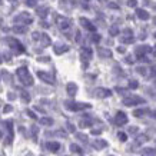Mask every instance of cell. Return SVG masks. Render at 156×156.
<instances>
[{
	"label": "cell",
	"instance_id": "6da1fadb",
	"mask_svg": "<svg viewBox=\"0 0 156 156\" xmlns=\"http://www.w3.org/2000/svg\"><path fill=\"white\" fill-rule=\"evenodd\" d=\"M140 103H145V99L139 98V96H129V98L123 99V105L126 106H135V105H140Z\"/></svg>",
	"mask_w": 156,
	"mask_h": 156
},
{
	"label": "cell",
	"instance_id": "7a4b0ae2",
	"mask_svg": "<svg viewBox=\"0 0 156 156\" xmlns=\"http://www.w3.org/2000/svg\"><path fill=\"white\" fill-rule=\"evenodd\" d=\"M149 50H150V46H148V44H145V46H139V47H136V50H135V53H136V56L139 59H142L146 53H148Z\"/></svg>",
	"mask_w": 156,
	"mask_h": 156
},
{
	"label": "cell",
	"instance_id": "3957f363",
	"mask_svg": "<svg viewBox=\"0 0 156 156\" xmlns=\"http://www.w3.org/2000/svg\"><path fill=\"white\" fill-rule=\"evenodd\" d=\"M123 34H125V36H122V37H120V40L123 42V43H128V44H129V43H133V40H135V39H133L132 30L126 29V30L123 32Z\"/></svg>",
	"mask_w": 156,
	"mask_h": 156
},
{
	"label": "cell",
	"instance_id": "277c9868",
	"mask_svg": "<svg viewBox=\"0 0 156 156\" xmlns=\"http://www.w3.org/2000/svg\"><path fill=\"white\" fill-rule=\"evenodd\" d=\"M116 123L117 125H126L128 123V117L125 115L123 112H117V115H116Z\"/></svg>",
	"mask_w": 156,
	"mask_h": 156
},
{
	"label": "cell",
	"instance_id": "5b68a950",
	"mask_svg": "<svg viewBox=\"0 0 156 156\" xmlns=\"http://www.w3.org/2000/svg\"><path fill=\"white\" fill-rule=\"evenodd\" d=\"M136 16L139 17V19H142V20H148L149 17V13L146 12V10H143V9H136Z\"/></svg>",
	"mask_w": 156,
	"mask_h": 156
},
{
	"label": "cell",
	"instance_id": "8992f818",
	"mask_svg": "<svg viewBox=\"0 0 156 156\" xmlns=\"http://www.w3.org/2000/svg\"><path fill=\"white\" fill-rule=\"evenodd\" d=\"M96 95H98L99 98H106V96H110V95H112V92L107 90V89H98V90H96Z\"/></svg>",
	"mask_w": 156,
	"mask_h": 156
},
{
	"label": "cell",
	"instance_id": "52a82bcc",
	"mask_svg": "<svg viewBox=\"0 0 156 156\" xmlns=\"http://www.w3.org/2000/svg\"><path fill=\"white\" fill-rule=\"evenodd\" d=\"M143 156H156V150L155 149H150V148H146L142 150Z\"/></svg>",
	"mask_w": 156,
	"mask_h": 156
},
{
	"label": "cell",
	"instance_id": "ba28073f",
	"mask_svg": "<svg viewBox=\"0 0 156 156\" xmlns=\"http://www.w3.org/2000/svg\"><path fill=\"white\" fill-rule=\"evenodd\" d=\"M148 112H149L148 109H138V110H135V112H133V116H136V117H140V116L146 115Z\"/></svg>",
	"mask_w": 156,
	"mask_h": 156
},
{
	"label": "cell",
	"instance_id": "9c48e42d",
	"mask_svg": "<svg viewBox=\"0 0 156 156\" xmlns=\"http://www.w3.org/2000/svg\"><path fill=\"white\" fill-rule=\"evenodd\" d=\"M80 22L83 23V26H85L86 29H89V30H95V26L92 25L89 20H86V19H80Z\"/></svg>",
	"mask_w": 156,
	"mask_h": 156
},
{
	"label": "cell",
	"instance_id": "30bf717a",
	"mask_svg": "<svg viewBox=\"0 0 156 156\" xmlns=\"http://www.w3.org/2000/svg\"><path fill=\"white\" fill-rule=\"evenodd\" d=\"M99 55L103 56V57H110L112 56V52L107 49H99Z\"/></svg>",
	"mask_w": 156,
	"mask_h": 156
},
{
	"label": "cell",
	"instance_id": "8fae6325",
	"mask_svg": "<svg viewBox=\"0 0 156 156\" xmlns=\"http://www.w3.org/2000/svg\"><path fill=\"white\" fill-rule=\"evenodd\" d=\"M146 140H148V136H146V135H140L139 138L136 139V143H138V145H140V143H145Z\"/></svg>",
	"mask_w": 156,
	"mask_h": 156
},
{
	"label": "cell",
	"instance_id": "7c38bea8",
	"mask_svg": "<svg viewBox=\"0 0 156 156\" xmlns=\"http://www.w3.org/2000/svg\"><path fill=\"white\" fill-rule=\"evenodd\" d=\"M109 33H110V34H112V36H116V34H117V33H119V29H117V27H116V26H112V27H110V29H109Z\"/></svg>",
	"mask_w": 156,
	"mask_h": 156
},
{
	"label": "cell",
	"instance_id": "4fadbf2b",
	"mask_svg": "<svg viewBox=\"0 0 156 156\" xmlns=\"http://www.w3.org/2000/svg\"><path fill=\"white\" fill-rule=\"evenodd\" d=\"M59 25H60V27H67V20L66 19H59Z\"/></svg>",
	"mask_w": 156,
	"mask_h": 156
},
{
	"label": "cell",
	"instance_id": "5bb4252c",
	"mask_svg": "<svg viewBox=\"0 0 156 156\" xmlns=\"http://www.w3.org/2000/svg\"><path fill=\"white\" fill-rule=\"evenodd\" d=\"M138 86H139V85H138L136 80H130V83H129V87H130V89H138Z\"/></svg>",
	"mask_w": 156,
	"mask_h": 156
},
{
	"label": "cell",
	"instance_id": "9a60e30c",
	"mask_svg": "<svg viewBox=\"0 0 156 156\" xmlns=\"http://www.w3.org/2000/svg\"><path fill=\"white\" fill-rule=\"evenodd\" d=\"M136 4H138L136 0H128V6L129 7H136Z\"/></svg>",
	"mask_w": 156,
	"mask_h": 156
},
{
	"label": "cell",
	"instance_id": "2e32d148",
	"mask_svg": "<svg viewBox=\"0 0 156 156\" xmlns=\"http://www.w3.org/2000/svg\"><path fill=\"white\" fill-rule=\"evenodd\" d=\"M119 139L122 140V142H126V139H128L126 133H123V132H120V133H119Z\"/></svg>",
	"mask_w": 156,
	"mask_h": 156
},
{
	"label": "cell",
	"instance_id": "e0dca14e",
	"mask_svg": "<svg viewBox=\"0 0 156 156\" xmlns=\"http://www.w3.org/2000/svg\"><path fill=\"white\" fill-rule=\"evenodd\" d=\"M74 92H76V86H74V85H69V93H70V95H74Z\"/></svg>",
	"mask_w": 156,
	"mask_h": 156
},
{
	"label": "cell",
	"instance_id": "ac0fdd59",
	"mask_svg": "<svg viewBox=\"0 0 156 156\" xmlns=\"http://www.w3.org/2000/svg\"><path fill=\"white\" fill-rule=\"evenodd\" d=\"M136 70H138L140 74H146V67H138Z\"/></svg>",
	"mask_w": 156,
	"mask_h": 156
},
{
	"label": "cell",
	"instance_id": "d6986e66",
	"mask_svg": "<svg viewBox=\"0 0 156 156\" xmlns=\"http://www.w3.org/2000/svg\"><path fill=\"white\" fill-rule=\"evenodd\" d=\"M138 132V128L136 126H132V128H129V133H136Z\"/></svg>",
	"mask_w": 156,
	"mask_h": 156
},
{
	"label": "cell",
	"instance_id": "ffe728a7",
	"mask_svg": "<svg viewBox=\"0 0 156 156\" xmlns=\"http://www.w3.org/2000/svg\"><path fill=\"white\" fill-rule=\"evenodd\" d=\"M126 62H128V63H133V59H132L130 56H128V57H126Z\"/></svg>",
	"mask_w": 156,
	"mask_h": 156
},
{
	"label": "cell",
	"instance_id": "44dd1931",
	"mask_svg": "<svg viewBox=\"0 0 156 156\" xmlns=\"http://www.w3.org/2000/svg\"><path fill=\"white\" fill-rule=\"evenodd\" d=\"M125 47H117V52H119V53H125Z\"/></svg>",
	"mask_w": 156,
	"mask_h": 156
},
{
	"label": "cell",
	"instance_id": "7402d4cb",
	"mask_svg": "<svg viewBox=\"0 0 156 156\" xmlns=\"http://www.w3.org/2000/svg\"><path fill=\"white\" fill-rule=\"evenodd\" d=\"M27 4L29 6H34V0H27Z\"/></svg>",
	"mask_w": 156,
	"mask_h": 156
},
{
	"label": "cell",
	"instance_id": "603a6c76",
	"mask_svg": "<svg viewBox=\"0 0 156 156\" xmlns=\"http://www.w3.org/2000/svg\"><path fill=\"white\" fill-rule=\"evenodd\" d=\"M93 40H95V42H99V40H100V36H98V34H96V36L93 37Z\"/></svg>",
	"mask_w": 156,
	"mask_h": 156
},
{
	"label": "cell",
	"instance_id": "cb8c5ba5",
	"mask_svg": "<svg viewBox=\"0 0 156 156\" xmlns=\"http://www.w3.org/2000/svg\"><path fill=\"white\" fill-rule=\"evenodd\" d=\"M110 7L112 9H117V4H116V3H110Z\"/></svg>",
	"mask_w": 156,
	"mask_h": 156
},
{
	"label": "cell",
	"instance_id": "d4e9b609",
	"mask_svg": "<svg viewBox=\"0 0 156 156\" xmlns=\"http://www.w3.org/2000/svg\"><path fill=\"white\" fill-rule=\"evenodd\" d=\"M152 52H153V56H156V46H155V49L152 50Z\"/></svg>",
	"mask_w": 156,
	"mask_h": 156
},
{
	"label": "cell",
	"instance_id": "484cf974",
	"mask_svg": "<svg viewBox=\"0 0 156 156\" xmlns=\"http://www.w3.org/2000/svg\"><path fill=\"white\" fill-rule=\"evenodd\" d=\"M152 6H153V9H156V3H153V4H152Z\"/></svg>",
	"mask_w": 156,
	"mask_h": 156
},
{
	"label": "cell",
	"instance_id": "4316f807",
	"mask_svg": "<svg viewBox=\"0 0 156 156\" xmlns=\"http://www.w3.org/2000/svg\"><path fill=\"white\" fill-rule=\"evenodd\" d=\"M153 117H156V112H153Z\"/></svg>",
	"mask_w": 156,
	"mask_h": 156
},
{
	"label": "cell",
	"instance_id": "83f0119b",
	"mask_svg": "<svg viewBox=\"0 0 156 156\" xmlns=\"http://www.w3.org/2000/svg\"><path fill=\"white\" fill-rule=\"evenodd\" d=\"M153 22H155V25H156V17H155V19H153Z\"/></svg>",
	"mask_w": 156,
	"mask_h": 156
},
{
	"label": "cell",
	"instance_id": "f1b7e54d",
	"mask_svg": "<svg viewBox=\"0 0 156 156\" xmlns=\"http://www.w3.org/2000/svg\"><path fill=\"white\" fill-rule=\"evenodd\" d=\"M155 37H156V33H155Z\"/></svg>",
	"mask_w": 156,
	"mask_h": 156
},
{
	"label": "cell",
	"instance_id": "f546056e",
	"mask_svg": "<svg viewBox=\"0 0 156 156\" xmlns=\"http://www.w3.org/2000/svg\"><path fill=\"white\" fill-rule=\"evenodd\" d=\"M155 85H156V82H155Z\"/></svg>",
	"mask_w": 156,
	"mask_h": 156
}]
</instances>
